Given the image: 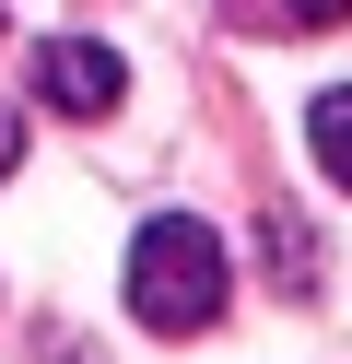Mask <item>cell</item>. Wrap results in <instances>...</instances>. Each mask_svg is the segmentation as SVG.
<instances>
[{"instance_id":"obj_1","label":"cell","mask_w":352,"mask_h":364,"mask_svg":"<svg viewBox=\"0 0 352 364\" xmlns=\"http://www.w3.org/2000/svg\"><path fill=\"white\" fill-rule=\"evenodd\" d=\"M129 317L164 329V341H188V329L223 317V235L200 212H153L129 235Z\"/></svg>"},{"instance_id":"obj_2","label":"cell","mask_w":352,"mask_h":364,"mask_svg":"<svg viewBox=\"0 0 352 364\" xmlns=\"http://www.w3.org/2000/svg\"><path fill=\"white\" fill-rule=\"evenodd\" d=\"M36 95H47V118H106L129 95V59L94 48V36H47L36 48Z\"/></svg>"},{"instance_id":"obj_3","label":"cell","mask_w":352,"mask_h":364,"mask_svg":"<svg viewBox=\"0 0 352 364\" xmlns=\"http://www.w3.org/2000/svg\"><path fill=\"white\" fill-rule=\"evenodd\" d=\"M305 153H317V165L341 176V188H352V82H341V95H317V106H305Z\"/></svg>"},{"instance_id":"obj_4","label":"cell","mask_w":352,"mask_h":364,"mask_svg":"<svg viewBox=\"0 0 352 364\" xmlns=\"http://www.w3.org/2000/svg\"><path fill=\"white\" fill-rule=\"evenodd\" d=\"M247 12H258V0H247ZM270 12H282V24H352V0H270Z\"/></svg>"},{"instance_id":"obj_5","label":"cell","mask_w":352,"mask_h":364,"mask_svg":"<svg viewBox=\"0 0 352 364\" xmlns=\"http://www.w3.org/2000/svg\"><path fill=\"white\" fill-rule=\"evenodd\" d=\"M12 165H23V118L0 106V176H12Z\"/></svg>"}]
</instances>
